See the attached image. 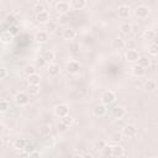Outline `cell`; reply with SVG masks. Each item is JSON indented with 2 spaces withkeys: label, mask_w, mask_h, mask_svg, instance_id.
Returning a JSON list of instances; mask_svg holds the SVG:
<instances>
[{
  "label": "cell",
  "mask_w": 158,
  "mask_h": 158,
  "mask_svg": "<svg viewBox=\"0 0 158 158\" xmlns=\"http://www.w3.org/2000/svg\"><path fill=\"white\" fill-rule=\"evenodd\" d=\"M28 101H30V98H28V95H27L26 93H23V91H19V93L15 95V102H16L17 105H20V106L27 105Z\"/></svg>",
  "instance_id": "3957f363"
},
{
  "label": "cell",
  "mask_w": 158,
  "mask_h": 158,
  "mask_svg": "<svg viewBox=\"0 0 158 158\" xmlns=\"http://www.w3.org/2000/svg\"><path fill=\"white\" fill-rule=\"evenodd\" d=\"M46 63H47V62H46V60H44V59H43L42 57L37 59V65H38V67H43V65H44Z\"/></svg>",
  "instance_id": "b9f144b4"
},
{
  "label": "cell",
  "mask_w": 158,
  "mask_h": 158,
  "mask_svg": "<svg viewBox=\"0 0 158 158\" xmlns=\"http://www.w3.org/2000/svg\"><path fill=\"white\" fill-rule=\"evenodd\" d=\"M56 26H57V25H56L54 22L49 21V22L47 23V30H48V31H54V30H56Z\"/></svg>",
  "instance_id": "74e56055"
},
{
  "label": "cell",
  "mask_w": 158,
  "mask_h": 158,
  "mask_svg": "<svg viewBox=\"0 0 158 158\" xmlns=\"http://www.w3.org/2000/svg\"><path fill=\"white\" fill-rule=\"evenodd\" d=\"M70 9V4L68 1H57L56 2V10L59 14H65Z\"/></svg>",
  "instance_id": "8992f818"
},
{
  "label": "cell",
  "mask_w": 158,
  "mask_h": 158,
  "mask_svg": "<svg viewBox=\"0 0 158 158\" xmlns=\"http://www.w3.org/2000/svg\"><path fill=\"white\" fill-rule=\"evenodd\" d=\"M69 49H70L72 52H77V51L79 49V44H78V43H70Z\"/></svg>",
  "instance_id": "ab89813d"
},
{
  "label": "cell",
  "mask_w": 158,
  "mask_h": 158,
  "mask_svg": "<svg viewBox=\"0 0 158 158\" xmlns=\"http://www.w3.org/2000/svg\"><path fill=\"white\" fill-rule=\"evenodd\" d=\"M115 99H116V95H115V93L111 91V90L104 91L102 95H101V101H102L104 105H110V104H112V102L115 101Z\"/></svg>",
  "instance_id": "7a4b0ae2"
},
{
  "label": "cell",
  "mask_w": 158,
  "mask_h": 158,
  "mask_svg": "<svg viewBox=\"0 0 158 158\" xmlns=\"http://www.w3.org/2000/svg\"><path fill=\"white\" fill-rule=\"evenodd\" d=\"M131 70H132L133 75H136V77H143V75L146 74V69H144L143 67H141L139 64H136V65H133Z\"/></svg>",
  "instance_id": "ac0fdd59"
},
{
  "label": "cell",
  "mask_w": 158,
  "mask_h": 158,
  "mask_svg": "<svg viewBox=\"0 0 158 158\" xmlns=\"http://www.w3.org/2000/svg\"><path fill=\"white\" fill-rule=\"evenodd\" d=\"M25 73L27 74V77H30V75H32V74L36 73V69H35L33 65H27V67L25 68Z\"/></svg>",
  "instance_id": "1f68e13d"
},
{
  "label": "cell",
  "mask_w": 158,
  "mask_h": 158,
  "mask_svg": "<svg viewBox=\"0 0 158 158\" xmlns=\"http://www.w3.org/2000/svg\"><path fill=\"white\" fill-rule=\"evenodd\" d=\"M0 40H1V42L2 43H9L11 40H12V35L9 32V31H2L1 32V36H0Z\"/></svg>",
  "instance_id": "d4e9b609"
},
{
  "label": "cell",
  "mask_w": 158,
  "mask_h": 158,
  "mask_svg": "<svg viewBox=\"0 0 158 158\" xmlns=\"http://www.w3.org/2000/svg\"><path fill=\"white\" fill-rule=\"evenodd\" d=\"M26 143H27V142H26L23 138H17V139H15V142H14V148H15V149H19V151H22V149H25Z\"/></svg>",
  "instance_id": "ffe728a7"
},
{
  "label": "cell",
  "mask_w": 158,
  "mask_h": 158,
  "mask_svg": "<svg viewBox=\"0 0 158 158\" xmlns=\"http://www.w3.org/2000/svg\"><path fill=\"white\" fill-rule=\"evenodd\" d=\"M36 19H37V21L38 22H41V23H48L49 22V14H48V11H42V12H38L37 14V16H36Z\"/></svg>",
  "instance_id": "4fadbf2b"
},
{
  "label": "cell",
  "mask_w": 158,
  "mask_h": 158,
  "mask_svg": "<svg viewBox=\"0 0 158 158\" xmlns=\"http://www.w3.org/2000/svg\"><path fill=\"white\" fill-rule=\"evenodd\" d=\"M148 14H149V7L146 5H138L135 9V15L138 19H146L148 16Z\"/></svg>",
  "instance_id": "277c9868"
},
{
  "label": "cell",
  "mask_w": 158,
  "mask_h": 158,
  "mask_svg": "<svg viewBox=\"0 0 158 158\" xmlns=\"http://www.w3.org/2000/svg\"><path fill=\"white\" fill-rule=\"evenodd\" d=\"M125 57H126V59H127L128 62H131V63L139 59V54H138V52H137L136 49H127L126 53H125Z\"/></svg>",
  "instance_id": "ba28073f"
},
{
  "label": "cell",
  "mask_w": 158,
  "mask_h": 158,
  "mask_svg": "<svg viewBox=\"0 0 158 158\" xmlns=\"http://www.w3.org/2000/svg\"><path fill=\"white\" fill-rule=\"evenodd\" d=\"M35 40H36L37 42H40V43L47 42V40H48V32H47V31H38V32H36Z\"/></svg>",
  "instance_id": "5bb4252c"
},
{
  "label": "cell",
  "mask_w": 158,
  "mask_h": 158,
  "mask_svg": "<svg viewBox=\"0 0 158 158\" xmlns=\"http://www.w3.org/2000/svg\"><path fill=\"white\" fill-rule=\"evenodd\" d=\"M73 158H84V156H81V154H74Z\"/></svg>",
  "instance_id": "7dc6e473"
},
{
  "label": "cell",
  "mask_w": 158,
  "mask_h": 158,
  "mask_svg": "<svg viewBox=\"0 0 158 158\" xmlns=\"http://www.w3.org/2000/svg\"><path fill=\"white\" fill-rule=\"evenodd\" d=\"M120 30L123 35H128V33L132 32V25L128 23V22H123V23L120 25Z\"/></svg>",
  "instance_id": "603a6c76"
},
{
  "label": "cell",
  "mask_w": 158,
  "mask_h": 158,
  "mask_svg": "<svg viewBox=\"0 0 158 158\" xmlns=\"http://www.w3.org/2000/svg\"><path fill=\"white\" fill-rule=\"evenodd\" d=\"M105 147H106V142H105V141L100 139V141L95 142V148H96L98 151H104V148H105Z\"/></svg>",
  "instance_id": "f546056e"
},
{
  "label": "cell",
  "mask_w": 158,
  "mask_h": 158,
  "mask_svg": "<svg viewBox=\"0 0 158 158\" xmlns=\"http://www.w3.org/2000/svg\"><path fill=\"white\" fill-rule=\"evenodd\" d=\"M7 31L14 36V35H16V33L19 32V28H17V26L14 25V26H9V30H7Z\"/></svg>",
  "instance_id": "d590c367"
},
{
  "label": "cell",
  "mask_w": 158,
  "mask_h": 158,
  "mask_svg": "<svg viewBox=\"0 0 158 158\" xmlns=\"http://www.w3.org/2000/svg\"><path fill=\"white\" fill-rule=\"evenodd\" d=\"M156 88H157V81H156V80H153V79L146 80V83H144V89H146L147 91H153Z\"/></svg>",
  "instance_id": "7402d4cb"
},
{
  "label": "cell",
  "mask_w": 158,
  "mask_h": 158,
  "mask_svg": "<svg viewBox=\"0 0 158 158\" xmlns=\"http://www.w3.org/2000/svg\"><path fill=\"white\" fill-rule=\"evenodd\" d=\"M122 154H123V147L122 146L116 144V146H112L111 147V156L114 158H121Z\"/></svg>",
  "instance_id": "8fae6325"
},
{
  "label": "cell",
  "mask_w": 158,
  "mask_h": 158,
  "mask_svg": "<svg viewBox=\"0 0 158 158\" xmlns=\"http://www.w3.org/2000/svg\"><path fill=\"white\" fill-rule=\"evenodd\" d=\"M138 30H139V27H138L137 25H132V32H133V33H137Z\"/></svg>",
  "instance_id": "bcb514c9"
},
{
  "label": "cell",
  "mask_w": 158,
  "mask_h": 158,
  "mask_svg": "<svg viewBox=\"0 0 158 158\" xmlns=\"http://www.w3.org/2000/svg\"><path fill=\"white\" fill-rule=\"evenodd\" d=\"M117 14L122 19L128 17V15H130V6L128 5H120L118 9H117Z\"/></svg>",
  "instance_id": "7c38bea8"
},
{
  "label": "cell",
  "mask_w": 158,
  "mask_h": 158,
  "mask_svg": "<svg viewBox=\"0 0 158 158\" xmlns=\"http://www.w3.org/2000/svg\"><path fill=\"white\" fill-rule=\"evenodd\" d=\"M138 64L146 69V68H148L151 65V59L147 56H141L139 59H138Z\"/></svg>",
  "instance_id": "cb8c5ba5"
},
{
  "label": "cell",
  "mask_w": 158,
  "mask_h": 158,
  "mask_svg": "<svg viewBox=\"0 0 158 158\" xmlns=\"http://www.w3.org/2000/svg\"><path fill=\"white\" fill-rule=\"evenodd\" d=\"M125 46H126V43L123 42L122 38L117 37V38L112 40V47H114V48H116V49H121V48H123Z\"/></svg>",
  "instance_id": "484cf974"
},
{
  "label": "cell",
  "mask_w": 158,
  "mask_h": 158,
  "mask_svg": "<svg viewBox=\"0 0 158 158\" xmlns=\"http://www.w3.org/2000/svg\"><path fill=\"white\" fill-rule=\"evenodd\" d=\"M143 37H144V40H147V41H152V40H154V37H156V32H154L153 30H146V31L143 32Z\"/></svg>",
  "instance_id": "4316f807"
},
{
  "label": "cell",
  "mask_w": 158,
  "mask_h": 158,
  "mask_svg": "<svg viewBox=\"0 0 158 158\" xmlns=\"http://www.w3.org/2000/svg\"><path fill=\"white\" fill-rule=\"evenodd\" d=\"M19 158H30V153H27V152H21L20 153V156H19Z\"/></svg>",
  "instance_id": "7bdbcfd3"
},
{
  "label": "cell",
  "mask_w": 158,
  "mask_h": 158,
  "mask_svg": "<svg viewBox=\"0 0 158 158\" xmlns=\"http://www.w3.org/2000/svg\"><path fill=\"white\" fill-rule=\"evenodd\" d=\"M148 52H149L151 54H153V56H157V54H158V44L152 43V44L149 46V48H148Z\"/></svg>",
  "instance_id": "4dcf8cb0"
},
{
  "label": "cell",
  "mask_w": 158,
  "mask_h": 158,
  "mask_svg": "<svg viewBox=\"0 0 158 158\" xmlns=\"http://www.w3.org/2000/svg\"><path fill=\"white\" fill-rule=\"evenodd\" d=\"M126 47H127V49H135V47H136V42L135 41H127L126 42Z\"/></svg>",
  "instance_id": "8d00e7d4"
},
{
  "label": "cell",
  "mask_w": 158,
  "mask_h": 158,
  "mask_svg": "<svg viewBox=\"0 0 158 158\" xmlns=\"http://www.w3.org/2000/svg\"><path fill=\"white\" fill-rule=\"evenodd\" d=\"M33 10H36V12L38 14V12H42V11H44L46 9H44V5H43V2H41V1H37V2H35V5H33Z\"/></svg>",
  "instance_id": "83f0119b"
},
{
  "label": "cell",
  "mask_w": 158,
  "mask_h": 158,
  "mask_svg": "<svg viewBox=\"0 0 158 158\" xmlns=\"http://www.w3.org/2000/svg\"><path fill=\"white\" fill-rule=\"evenodd\" d=\"M40 81H41V77L37 73L28 77V85H40Z\"/></svg>",
  "instance_id": "44dd1931"
},
{
  "label": "cell",
  "mask_w": 158,
  "mask_h": 158,
  "mask_svg": "<svg viewBox=\"0 0 158 158\" xmlns=\"http://www.w3.org/2000/svg\"><path fill=\"white\" fill-rule=\"evenodd\" d=\"M151 158H157V157H151Z\"/></svg>",
  "instance_id": "681fc988"
},
{
  "label": "cell",
  "mask_w": 158,
  "mask_h": 158,
  "mask_svg": "<svg viewBox=\"0 0 158 158\" xmlns=\"http://www.w3.org/2000/svg\"><path fill=\"white\" fill-rule=\"evenodd\" d=\"M111 114H112V116L115 117V118H122L125 115H126V110L122 107V106H115L114 109H112V111H111Z\"/></svg>",
  "instance_id": "9c48e42d"
},
{
  "label": "cell",
  "mask_w": 158,
  "mask_h": 158,
  "mask_svg": "<svg viewBox=\"0 0 158 158\" xmlns=\"http://www.w3.org/2000/svg\"><path fill=\"white\" fill-rule=\"evenodd\" d=\"M54 57H56V54H54V52H53V51H51V49L44 51V52H43V54H42V58H43L46 62H48L49 64L53 62Z\"/></svg>",
  "instance_id": "d6986e66"
},
{
  "label": "cell",
  "mask_w": 158,
  "mask_h": 158,
  "mask_svg": "<svg viewBox=\"0 0 158 158\" xmlns=\"http://www.w3.org/2000/svg\"><path fill=\"white\" fill-rule=\"evenodd\" d=\"M69 4H70V7L72 9H74V10H81V9H84L86 6L88 2L85 0H72Z\"/></svg>",
  "instance_id": "30bf717a"
},
{
  "label": "cell",
  "mask_w": 158,
  "mask_h": 158,
  "mask_svg": "<svg viewBox=\"0 0 158 158\" xmlns=\"http://www.w3.org/2000/svg\"><path fill=\"white\" fill-rule=\"evenodd\" d=\"M54 114H56V116H58V117H60V118L68 116V115H69V107H68V105H65V104H59V105H57V106L54 107Z\"/></svg>",
  "instance_id": "6da1fadb"
},
{
  "label": "cell",
  "mask_w": 158,
  "mask_h": 158,
  "mask_svg": "<svg viewBox=\"0 0 158 158\" xmlns=\"http://www.w3.org/2000/svg\"><path fill=\"white\" fill-rule=\"evenodd\" d=\"M30 158H40V153L37 151H35V152L30 153Z\"/></svg>",
  "instance_id": "ee69618b"
},
{
  "label": "cell",
  "mask_w": 158,
  "mask_h": 158,
  "mask_svg": "<svg viewBox=\"0 0 158 158\" xmlns=\"http://www.w3.org/2000/svg\"><path fill=\"white\" fill-rule=\"evenodd\" d=\"M104 153H105L106 156H109V154H111V147H107V146H106V147L104 148Z\"/></svg>",
  "instance_id": "f6af8a7d"
},
{
  "label": "cell",
  "mask_w": 158,
  "mask_h": 158,
  "mask_svg": "<svg viewBox=\"0 0 158 158\" xmlns=\"http://www.w3.org/2000/svg\"><path fill=\"white\" fill-rule=\"evenodd\" d=\"M75 36H77V32H75V30L74 28H72V27H65L64 30H63V32H62V37L64 38V40H74L75 38Z\"/></svg>",
  "instance_id": "52a82bcc"
},
{
  "label": "cell",
  "mask_w": 158,
  "mask_h": 158,
  "mask_svg": "<svg viewBox=\"0 0 158 158\" xmlns=\"http://www.w3.org/2000/svg\"><path fill=\"white\" fill-rule=\"evenodd\" d=\"M122 133H123L126 137H128V138L135 137V136L137 135V127H136L135 125H126V126L123 127V130H122Z\"/></svg>",
  "instance_id": "5b68a950"
},
{
  "label": "cell",
  "mask_w": 158,
  "mask_h": 158,
  "mask_svg": "<svg viewBox=\"0 0 158 158\" xmlns=\"http://www.w3.org/2000/svg\"><path fill=\"white\" fill-rule=\"evenodd\" d=\"M106 112H107V109H106V105H104V104L96 105V106L94 107V114H95L96 116H99V117L104 116Z\"/></svg>",
  "instance_id": "2e32d148"
},
{
  "label": "cell",
  "mask_w": 158,
  "mask_h": 158,
  "mask_svg": "<svg viewBox=\"0 0 158 158\" xmlns=\"http://www.w3.org/2000/svg\"><path fill=\"white\" fill-rule=\"evenodd\" d=\"M84 158H93V156L89 153V154H85V156H84Z\"/></svg>",
  "instance_id": "c3c4849f"
},
{
  "label": "cell",
  "mask_w": 158,
  "mask_h": 158,
  "mask_svg": "<svg viewBox=\"0 0 158 158\" xmlns=\"http://www.w3.org/2000/svg\"><path fill=\"white\" fill-rule=\"evenodd\" d=\"M59 70H60V67H59V64H57V63H51V64L48 65V68H47V72H48L49 75H52V77L58 75V74H59Z\"/></svg>",
  "instance_id": "9a60e30c"
},
{
  "label": "cell",
  "mask_w": 158,
  "mask_h": 158,
  "mask_svg": "<svg viewBox=\"0 0 158 158\" xmlns=\"http://www.w3.org/2000/svg\"><path fill=\"white\" fill-rule=\"evenodd\" d=\"M28 93L31 95H37L40 93V85H28Z\"/></svg>",
  "instance_id": "f1b7e54d"
},
{
  "label": "cell",
  "mask_w": 158,
  "mask_h": 158,
  "mask_svg": "<svg viewBox=\"0 0 158 158\" xmlns=\"http://www.w3.org/2000/svg\"><path fill=\"white\" fill-rule=\"evenodd\" d=\"M57 127H58V130H59V131L64 132V131H67V127H68V126H67V125H64L63 122H60V123H58V126H57Z\"/></svg>",
  "instance_id": "60d3db41"
},
{
  "label": "cell",
  "mask_w": 158,
  "mask_h": 158,
  "mask_svg": "<svg viewBox=\"0 0 158 158\" xmlns=\"http://www.w3.org/2000/svg\"><path fill=\"white\" fill-rule=\"evenodd\" d=\"M25 152H27V153H32V152H35V146H33V143H26V147H25V149H23Z\"/></svg>",
  "instance_id": "e575fe53"
},
{
  "label": "cell",
  "mask_w": 158,
  "mask_h": 158,
  "mask_svg": "<svg viewBox=\"0 0 158 158\" xmlns=\"http://www.w3.org/2000/svg\"><path fill=\"white\" fill-rule=\"evenodd\" d=\"M79 63L77 62V60H70L68 64H67V70L69 72V73H72V74H74V73H77L78 70H79Z\"/></svg>",
  "instance_id": "e0dca14e"
},
{
  "label": "cell",
  "mask_w": 158,
  "mask_h": 158,
  "mask_svg": "<svg viewBox=\"0 0 158 158\" xmlns=\"http://www.w3.org/2000/svg\"><path fill=\"white\" fill-rule=\"evenodd\" d=\"M7 109H9V104H7V101L5 99H2L0 101V110H1V112H5Z\"/></svg>",
  "instance_id": "d6a6232c"
},
{
  "label": "cell",
  "mask_w": 158,
  "mask_h": 158,
  "mask_svg": "<svg viewBox=\"0 0 158 158\" xmlns=\"http://www.w3.org/2000/svg\"><path fill=\"white\" fill-rule=\"evenodd\" d=\"M60 122H63L64 125H67V126H69V125H72L73 123V117L72 116H65V117H63L62 120H60Z\"/></svg>",
  "instance_id": "836d02e7"
},
{
  "label": "cell",
  "mask_w": 158,
  "mask_h": 158,
  "mask_svg": "<svg viewBox=\"0 0 158 158\" xmlns=\"http://www.w3.org/2000/svg\"><path fill=\"white\" fill-rule=\"evenodd\" d=\"M6 75H7V70H6V68L2 67V68L0 69V79H5Z\"/></svg>",
  "instance_id": "f35d334b"
}]
</instances>
